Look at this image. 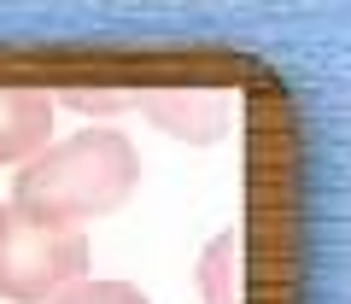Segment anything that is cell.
Returning a JSON list of instances; mask_svg holds the SVG:
<instances>
[{
    "instance_id": "cell-7",
    "label": "cell",
    "mask_w": 351,
    "mask_h": 304,
    "mask_svg": "<svg viewBox=\"0 0 351 304\" xmlns=\"http://www.w3.org/2000/svg\"><path fill=\"white\" fill-rule=\"evenodd\" d=\"M64 100H71L76 112H129V105H135V94H117V88H76V94H64Z\"/></svg>"
},
{
    "instance_id": "cell-3",
    "label": "cell",
    "mask_w": 351,
    "mask_h": 304,
    "mask_svg": "<svg viewBox=\"0 0 351 304\" xmlns=\"http://www.w3.org/2000/svg\"><path fill=\"white\" fill-rule=\"evenodd\" d=\"M135 112H147L158 129H170L188 147H211L228 123V94L223 88H147L135 94Z\"/></svg>"
},
{
    "instance_id": "cell-2",
    "label": "cell",
    "mask_w": 351,
    "mask_h": 304,
    "mask_svg": "<svg viewBox=\"0 0 351 304\" xmlns=\"http://www.w3.org/2000/svg\"><path fill=\"white\" fill-rule=\"evenodd\" d=\"M88 281V234L71 223H41L24 205H0V299L53 304L64 287Z\"/></svg>"
},
{
    "instance_id": "cell-4",
    "label": "cell",
    "mask_w": 351,
    "mask_h": 304,
    "mask_svg": "<svg viewBox=\"0 0 351 304\" xmlns=\"http://www.w3.org/2000/svg\"><path fill=\"white\" fill-rule=\"evenodd\" d=\"M53 140V94L0 88V164H29Z\"/></svg>"
},
{
    "instance_id": "cell-5",
    "label": "cell",
    "mask_w": 351,
    "mask_h": 304,
    "mask_svg": "<svg viewBox=\"0 0 351 304\" xmlns=\"http://www.w3.org/2000/svg\"><path fill=\"white\" fill-rule=\"evenodd\" d=\"M193 287H199V304H246V240L240 228H223L211 234L193 264Z\"/></svg>"
},
{
    "instance_id": "cell-1",
    "label": "cell",
    "mask_w": 351,
    "mask_h": 304,
    "mask_svg": "<svg viewBox=\"0 0 351 304\" xmlns=\"http://www.w3.org/2000/svg\"><path fill=\"white\" fill-rule=\"evenodd\" d=\"M141 188V152L117 129H82L71 140H47V147L18 170L12 205H24L41 223H71L82 216H106L129 205Z\"/></svg>"
},
{
    "instance_id": "cell-6",
    "label": "cell",
    "mask_w": 351,
    "mask_h": 304,
    "mask_svg": "<svg viewBox=\"0 0 351 304\" xmlns=\"http://www.w3.org/2000/svg\"><path fill=\"white\" fill-rule=\"evenodd\" d=\"M53 304H147V292L129 287V281H76Z\"/></svg>"
}]
</instances>
